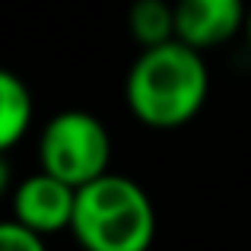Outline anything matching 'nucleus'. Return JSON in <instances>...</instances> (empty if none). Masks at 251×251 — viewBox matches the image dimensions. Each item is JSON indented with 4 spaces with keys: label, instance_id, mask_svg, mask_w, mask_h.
I'll return each instance as SVG.
<instances>
[{
    "label": "nucleus",
    "instance_id": "obj_1",
    "mask_svg": "<svg viewBox=\"0 0 251 251\" xmlns=\"http://www.w3.org/2000/svg\"><path fill=\"white\" fill-rule=\"evenodd\" d=\"M127 105L137 121L153 130H175L197 118L210 92L203 51L181 38L140 48L127 74Z\"/></svg>",
    "mask_w": 251,
    "mask_h": 251
},
{
    "label": "nucleus",
    "instance_id": "obj_2",
    "mask_svg": "<svg viewBox=\"0 0 251 251\" xmlns=\"http://www.w3.org/2000/svg\"><path fill=\"white\" fill-rule=\"evenodd\" d=\"M70 232L83 251H150L156 239L153 201L137 181L105 172L76 188Z\"/></svg>",
    "mask_w": 251,
    "mask_h": 251
},
{
    "label": "nucleus",
    "instance_id": "obj_3",
    "mask_svg": "<svg viewBox=\"0 0 251 251\" xmlns=\"http://www.w3.org/2000/svg\"><path fill=\"white\" fill-rule=\"evenodd\" d=\"M111 137L96 115L70 108L54 115L38 137V166L74 188L96 181L108 172Z\"/></svg>",
    "mask_w": 251,
    "mask_h": 251
},
{
    "label": "nucleus",
    "instance_id": "obj_4",
    "mask_svg": "<svg viewBox=\"0 0 251 251\" xmlns=\"http://www.w3.org/2000/svg\"><path fill=\"white\" fill-rule=\"evenodd\" d=\"M74 210H76V188L45 169L19 181L13 191V216L42 235L70 229Z\"/></svg>",
    "mask_w": 251,
    "mask_h": 251
},
{
    "label": "nucleus",
    "instance_id": "obj_5",
    "mask_svg": "<svg viewBox=\"0 0 251 251\" xmlns=\"http://www.w3.org/2000/svg\"><path fill=\"white\" fill-rule=\"evenodd\" d=\"M245 0H175V35L197 51L226 45L245 32Z\"/></svg>",
    "mask_w": 251,
    "mask_h": 251
},
{
    "label": "nucleus",
    "instance_id": "obj_6",
    "mask_svg": "<svg viewBox=\"0 0 251 251\" xmlns=\"http://www.w3.org/2000/svg\"><path fill=\"white\" fill-rule=\"evenodd\" d=\"M35 102L25 80L0 67V153L13 150L32 127Z\"/></svg>",
    "mask_w": 251,
    "mask_h": 251
},
{
    "label": "nucleus",
    "instance_id": "obj_7",
    "mask_svg": "<svg viewBox=\"0 0 251 251\" xmlns=\"http://www.w3.org/2000/svg\"><path fill=\"white\" fill-rule=\"evenodd\" d=\"M127 32L140 48L172 42L175 35V3L169 0H134L127 10Z\"/></svg>",
    "mask_w": 251,
    "mask_h": 251
},
{
    "label": "nucleus",
    "instance_id": "obj_8",
    "mask_svg": "<svg viewBox=\"0 0 251 251\" xmlns=\"http://www.w3.org/2000/svg\"><path fill=\"white\" fill-rule=\"evenodd\" d=\"M0 251H48L45 248V235L29 229L25 223L0 220Z\"/></svg>",
    "mask_w": 251,
    "mask_h": 251
},
{
    "label": "nucleus",
    "instance_id": "obj_9",
    "mask_svg": "<svg viewBox=\"0 0 251 251\" xmlns=\"http://www.w3.org/2000/svg\"><path fill=\"white\" fill-rule=\"evenodd\" d=\"M10 188V162H6V153H0V197Z\"/></svg>",
    "mask_w": 251,
    "mask_h": 251
},
{
    "label": "nucleus",
    "instance_id": "obj_10",
    "mask_svg": "<svg viewBox=\"0 0 251 251\" xmlns=\"http://www.w3.org/2000/svg\"><path fill=\"white\" fill-rule=\"evenodd\" d=\"M245 35H248V45H251V6H248V23H245Z\"/></svg>",
    "mask_w": 251,
    "mask_h": 251
}]
</instances>
